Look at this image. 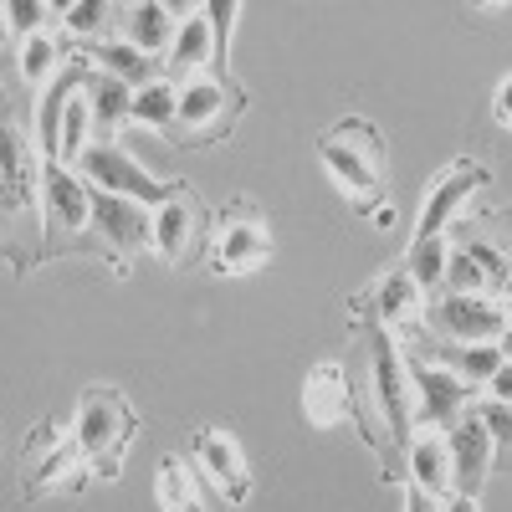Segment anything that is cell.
<instances>
[{
	"instance_id": "cell-20",
	"label": "cell",
	"mask_w": 512,
	"mask_h": 512,
	"mask_svg": "<svg viewBox=\"0 0 512 512\" xmlns=\"http://www.w3.org/2000/svg\"><path fill=\"white\" fill-rule=\"evenodd\" d=\"M405 482H415L420 492H431L436 502H446L456 492V472H451V451L441 431H415L410 451H405Z\"/></svg>"
},
{
	"instance_id": "cell-15",
	"label": "cell",
	"mask_w": 512,
	"mask_h": 512,
	"mask_svg": "<svg viewBox=\"0 0 512 512\" xmlns=\"http://www.w3.org/2000/svg\"><path fill=\"white\" fill-rule=\"evenodd\" d=\"M487 180H492V169L482 159H451L441 175L431 180V195H425V205H420V221H415V236L410 241L446 236L461 221V205L472 200L477 190H487Z\"/></svg>"
},
{
	"instance_id": "cell-24",
	"label": "cell",
	"mask_w": 512,
	"mask_h": 512,
	"mask_svg": "<svg viewBox=\"0 0 512 512\" xmlns=\"http://www.w3.org/2000/svg\"><path fill=\"white\" fill-rule=\"evenodd\" d=\"M113 21H123L118 6H108V0H72V6H62V41L88 52V47H103V41H113Z\"/></svg>"
},
{
	"instance_id": "cell-4",
	"label": "cell",
	"mask_w": 512,
	"mask_h": 512,
	"mask_svg": "<svg viewBox=\"0 0 512 512\" xmlns=\"http://www.w3.org/2000/svg\"><path fill=\"white\" fill-rule=\"evenodd\" d=\"M246 113V88L231 72H200L190 82H180V128L175 144H195L210 149L236 134V123Z\"/></svg>"
},
{
	"instance_id": "cell-6",
	"label": "cell",
	"mask_w": 512,
	"mask_h": 512,
	"mask_svg": "<svg viewBox=\"0 0 512 512\" xmlns=\"http://www.w3.org/2000/svg\"><path fill=\"white\" fill-rule=\"evenodd\" d=\"M41 226H47L41 262L62 256V251H77L82 236H93V185L72 164L41 159Z\"/></svg>"
},
{
	"instance_id": "cell-2",
	"label": "cell",
	"mask_w": 512,
	"mask_h": 512,
	"mask_svg": "<svg viewBox=\"0 0 512 512\" xmlns=\"http://www.w3.org/2000/svg\"><path fill=\"white\" fill-rule=\"evenodd\" d=\"M318 159L338 180V190L354 200V210L374 216L379 226L395 221V210L384 205V185H390V144H384V134L369 118L349 113V118L328 123L318 134Z\"/></svg>"
},
{
	"instance_id": "cell-8",
	"label": "cell",
	"mask_w": 512,
	"mask_h": 512,
	"mask_svg": "<svg viewBox=\"0 0 512 512\" xmlns=\"http://www.w3.org/2000/svg\"><path fill=\"white\" fill-rule=\"evenodd\" d=\"M210 226H216V210H205L195 185H185L169 205L154 210V256H164L175 272L200 267L210 251Z\"/></svg>"
},
{
	"instance_id": "cell-31",
	"label": "cell",
	"mask_w": 512,
	"mask_h": 512,
	"mask_svg": "<svg viewBox=\"0 0 512 512\" xmlns=\"http://www.w3.org/2000/svg\"><path fill=\"white\" fill-rule=\"evenodd\" d=\"M205 16H210V31H216V62H221V72H231V26H236L241 6L236 0H210Z\"/></svg>"
},
{
	"instance_id": "cell-3",
	"label": "cell",
	"mask_w": 512,
	"mask_h": 512,
	"mask_svg": "<svg viewBox=\"0 0 512 512\" xmlns=\"http://www.w3.org/2000/svg\"><path fill=\"white\" fill-rule=\"evenodd\" d=\"M134 436H139V410L128 405V395L113 390V384H88L72 415V441L88 456V472L103 482H118L123 451Z\"/></svg>"
},
{
	"instance_id": "cell-27",
	"label": "cell",
	"mask_w": 512,
	"mask_h": 512,
	"mask_svg": "<svg viewBox=\"0 0 512 512\" xmlns=\"http://www.w3.org/2000/svg\"><path fill=\"white\" fill-rule=\"evenodd\" d=\"M134 123L149 128V134L175 139V128H180V82L159 77L144 93H134Z\"/></svg>"
},
{
	"instance_id": "cell-37",
	"label": "cell",
	"mask_w": 512,
	"mask_h": 512,
	"mask_svg": "<svg viewBox=\"0 0 512 512\" xmlns=\"http://www.w3.org/2000/svg\"><path fill=\"white\" fill-rule=\"evenodd\" d=\"M497 303H502V308L512 313V272H507V287H502V297H497Z\"/></svg>"
},
{
	"instance_id": "cell-21",
	"label": "cell",
	"mask_w": 512,
	"mask_h": 512,
	"mask_svg": "<svg viewBox=\"0 0 512 512\" xmlns=\"http://www.w3.org/2000/svg\"><path fill=\"white\" fill-rule=\"evenodd\" d=\"M88 103H93V134L98 144H113L123 123H134V88L118 82L113 72H98L88 77Z\"/></svg>"
},
{
	"instance_id": "cell-12",
	"label": "cell",
	"mask_w": 512,
	"mask_h": 512,
	"mask_svg": "<svg viewBox=\"0 0 512 512\" xmlns=\"http://www.w3.org/2000/svg\"><path fill=\"white\" fill-rule=\"evenodd\" d=\"M349 318L384 323V328L400 338V333L420 328V318H425V292H420V282L410 277V267L395 262V267H384L369 287H359V292L349 297Z\"/></svg>"
},
{
	"instance_id": "cell-5",
	"label": "cell",
	"mask_w": 512,
	"mask_h": 512,
	"mask_svg": "<svg viewBox=\"0 0 512 512\" xmlns=\"http://www.w3.org/2000/svg\"><path fill=\"white\" fill-rule=\"evenodd\" d=\"M88 477H93L88 456H82V446L72 441V431L62 436L57 420H36L26 446H21V497L41 502L52 492H77Z\"/></svg>"
},
{
	"instance_id": "cell-28",
	"label": "cell",
	"mask_w": 512,
	"mask_h": 512,
	"mask_svg": "<svg viewBox=\"0 0 512 512\" xmlns=\"http://www.w3.org/2000/svg\"><path fill=\"white\" fill-rule=\"evenodd\" d=\"M446 256H451V241H446V236H436V241H410L405 256H400V262L410 267V277L420 282L425 303H431V297L441 292V282H446Z\"/></svg>"
},
{
	"instance_id": "cell-7",
	"label": "cell",
	"mask_w": 512,
	"mask_h": 512,
	"mask_svg": "<svg viewBox=\"0 0 512 512\" xmlns=\"http://www.w3.org/2000/svg\"><path fill=\"white\" fill-rule=\"evenodd\" d=\"M512 313L497 297H477V292H436L425 303L420 333L436 338V344H497L507 333Z\"/></svg>"
},
{
	"instance_id": "cell-35",
	"label": "cell",
	"mask_w": 512,
	"mask_h": 512,
	"mask_svg": "<svg viewBox=\"0 0 512 512\" xmlns=\"http://www.w3.org/2000/svg\"><path fill=\"white\" fill-rule=\"evenodd\" d=\"M436 512H482V502L466 497V492H451L446 502H436Z\"/></svg>"
},
{
	"instance_id": "cell-26",
	"label": "cell",
	"mask_w": 512,
	"mask_h": 512,
	"mask_svg": "<svg viewBox=\"0 0 512 512\" xmlns=\"http://www.w3.org/2000/svg\"><path fill=\"white\" fill-rule=\"evenodd\" d=\"M41 190H31V149L21 144V123L6 113V221H16L21 210L36 205Z\"/></svg>"
},
{
	"instance_id": "cell-29",
	"label": "cell",
	"mask_w": 512,
	"mask_h": 512,
	"mask_svg": "<svg viewBox=\"0 0 512 512\" xmlns=\"http://www.w3.org/2000/svg\"><path fill=\"white\" fill-rule=\"evenodd\" d=\"M472 410L482 415L487 436H492V472H512V405L492 400V395H477Z\"/></svg>"
},
{
	"instance_id": "cell-33",
	"label": "cell",
	"mask_w": 512,
	"mask_h": 512,
	"mask_svg": "<svg viewBox=\"0 0 512 512\" xmlns=\"http://www.w3.org/2000/svg\"><path fill=\"white\" fill-rule=\"evenodd\" d=\"M487 395H492V400H507V405H512V364H502V369H497V374L487 379Z\"/></svg>"
},
{
	"instance_id": "cell-17",
	"label": "cell",
	"mask_w": 512,
	"mask_h": 512,
	"mask_svg": "<svg viewBox=\"0 0 512 512\" xmlns=\"http://www.w3.org/2000/svg\"><path fill=\"white\" fill-rule=\"evenodd\" d=\"M303 415L313 425H323V431H333V425H354V390H349V364H318L303 384Z\"/></svg>"
},
{
	"instance_id": "cell-30",
	"label": "cell",
	"mask_w": 512,
	"mask_h": 512,
	"mask_svg": "<svg viewBox=\"0 0 512 512\" xmlns=\"http://www.w3.org/2000/svg\"><path fill=\"white\" fill-rule=\"evenodd\" d=\"M6 21L26 41V36H41V31H62V6H47V0H11Z\"/></svg>"
},
{
	"instance_id": "cell-36",
	"label": "cell",
	"mask_w": 512,
	"mask_h": 512,
	"mask_svg": "<svg viewBox=\"0 0 512 512\" xmlns=\"http://www.w3.org/2000/svg\"><path fill=\"white\" fill-rule=\"evenodd\" d=\"M497 349H502V359H507V364H512V323H507V333H502V338H497Z\"/></svg>"
},
{
	"instance_id": "cell-18",
	"label": "cell",
	"mask_w": 512,
	"mask_h": 512,
	"mask_svg": "<svg viewBox=\"0 0 512 512\" xmlns=\"http://www.w3.org/2000/svg\"><path fill=\"white\" fill-rule=\"evenodd\" d=\"M180 11L164 6V0H139V6H123V21H118V36L128 41V47H139L144 57L164 62L169 47H175L180 36Z\"/></svg>"
},
{
	"instance_id": "cell-13",
	"label": "cell",
	"mask_w": 512,
	"mask_h": 512,
	"mask_svg": "<svg viewBox=\"0 0 512 512\" xmlns=\"http://www.w3.org/2000/svg\"><path fill=\"white\" fill-rule=\"evenodd\" d=\"M93 241L108 251V262L123 277L128 256L154 251V210L123 200V195H108V190H93Z\"/></svg>"
},
{
	"instance_id": "cell-10",
	"label": "cell",
	"mask_w": 512,
	"mask_h": 512,
	"mask_svg": "<svg viewBox=\"0 0 512 512\" xmlns=\"http://www.w3.org/2000/svg\"><path fill=\"white\" fill-rule=\"evenodd\" d=\"M77 175L88 180L93 190H108V195H123V200H134V205H169L190 180H154L149 169H139L134 159H128L118 144H93L88 154L77 159Z\"/></svg>"
},
{
	"instance_id": "cell-14",
	"label": "cell",
	"mask_w": 512,
	"mask_h": 512,
	"mask_svg": "<svg viewBox=\"0 0 512 512\" xmlns=\"http://www.w3.org/2000/svg\"><path fill=\"white\" fill-rule=\"evenodd\" d=\"M190 461L200 482L216 492L226 507H246L251 497V466H246V451L231 431H221V425H200V431L190 436Z\"/></svg>"
},
{
	"instance_id": "cell-23",
	"label": "cell",
	"mask_w": 512,
	"mask_h": 512,
	"mask_svg": "<svg viewBox=\"0 0 512 512\" xmlns=\"http://www.w3.org/2000/svg\"><path fill=\"white\" fill-rule=\"evenodd\" d=\"M77 57H88L98 72H113L118 82H128L134 93H144L149 82H159L164 77V62H154V57H144L139 47H128L123 36H113V41H103V47H88V52H77Z\"/></svg>"
},
{
	"instance_id": "cell-11",
	"label": "cell",
	"mask_w": 512,
	"mask_h": 512,
	"mask_svg": "<svg viewBox=\"0 0 512 512\" xmlns=\"http://www.w3.org/2000/svg\"><path fill=\"white\" fill-rule=\"evenodd\" d=\"M210 256L216 267L231 277H246L256 267L272 262V226L262 221V210L236 200L226 210H216V226H210Z\"/></svg>"
},
{
	"instance_id": "cell-1",
	"label": "cell",
	"mask_w": 512,
	"mask_h": 512,
	"mask_svg": "<svg viewBox=\"0 0 512 512\" xmlns=\"http://www.w3.org/2000/svg\"><path fill=\"white\" fill-rule=\"evenodd\" d=\"M349 323H354V359H349L354 425L379 456L384 482L405 487V451L415 441V390H410L405 349L384 323L369 318H349Z\"/></svg>"
},
{
	"instance_id": "cell-25",
	"label": "cell",
	"mask_w": 512,
	"mask_h": 512,
	"mask_svg": "<svg viewBox=\"0 0 512 512\" xmlns=\"http://www.w3.org/2000/svg\"><path fill=\"white\" fill-rule=\"evenodd\" d=\"M154 497H159L164 512H210L205 497H200V472H195V461H185V456H164L159 461Z\"/></svg>"
},
{
	"instance_id": "cell-32",
	"label": "cell",
	"mask_w": 512,
	"mask_h": 512,
	"mask_svg": "<svg viewBox=\"0 0 512 512\" xmlns=\"http://www.w3.org/2000/svg\"><path fill=\"white\" fill-rule=\"evenodd\" d=\"M492 113H497V123H507V128H512V77H502V82H497V93H492Z\"/></svg>"
},
{
	"instance_id": "cell-19",
	"label": "cell",
	"mask_w": 512,
	"mask_h": 512,
	"mask_svg": "<svg viewBox=\"0 0 512 512\" xmlns=\"http://www.w3.org/2000/svg\"><path fill=\"white\" fill-rule=\"evenodd\" d=\"M200 72H221V62H216V31H210L205 6L185 11L175 47H169V57H164V77H169V82H190V77H200Z\"/></svg>"
},
{
	"instance_id": "cell-34",
	"label": "cell",
	"mask_w": 512,
	"mask_h": 512,
	"mask_svg": "<svg viewBox=\"0 0 512 512\" xmlns=\"http://www.w3.org/2000/svg\"><path fill=\"white\" fill-rule=\"evenodd\" d=\"M405 512H436V497L420 492L415 482H405Z\"/></svg>"
},
{
	"instance_id": "cell-22",
	"label": "cell",
	"mask_w": 512,
	"mask_h": 512,
	"mask_svg": "<svg viewBox=\"0 0 512 512\" xmlns=\"http://www.w3.org/2000/svg\"><path fill=\"white\" fill-rule=\"evenodd\" d=\"M67 62H72V47L62 41V31L26 36L21 52H16V72H21V82H26V93H47Z\"/></svg>"
},
{
	"instance_id": "cell-16",
	"label": "cell",
	"mask_w": 512,
	"mask_h": 512,
	"mask_svg": "<svg viewBox=\"0 0 512 512\" xmlns=\"http://www.w3.org/2000/svg\"><path fill=\"white\" fill-rule=\"evenodd\" d=\"M446 451H451L456 492L477 497V492H482V482L492 477V436H487V425H482V415H477V410L466 415V420H456L451 431H446Z\"/></svg>"
},
{
	"instance_id": "cell-9",
	"label": "cell",
	"mask_w": 512,
	"mask_h": 512,
	"mask_svg": "<svg viewBox=\"0 0 512 512\" xmlns=\"http://www.w3.org/2000/svg\"><path fill=\"white\" fill-rule=\"evenodd\" d=\"M405 369H410V390H415V431H441L446 436L456 420L472 415L477 390L466 379H456L451 369H441L431 359H420L415 349H405Z\"/></svg>"
}]
</instances>
